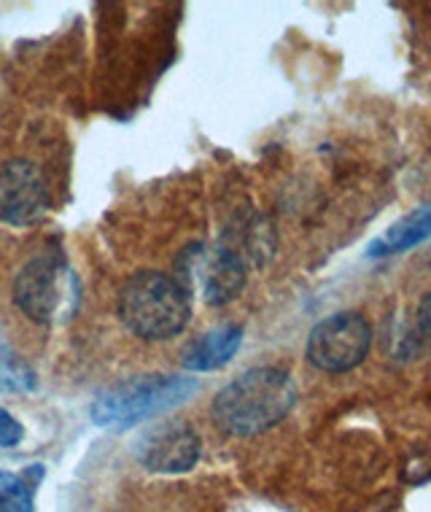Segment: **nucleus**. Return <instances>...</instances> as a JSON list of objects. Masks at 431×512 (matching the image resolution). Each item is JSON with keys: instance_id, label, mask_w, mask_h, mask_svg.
Returning <instances> with one entry per match:
<instances>
[{"instance_id": "1", "label": "nucleus", "mask_w": 431, "mask_h": 512, "mask_svg": "<svg viewBox=\"0 0 431 512\" xmlns=\"http://www.w3.org/2000/svg\"><path fill=\"white\" fill-rule=\"evenodd\" d=\"M297 380L281 367H254L227 383L213 399V421L221 432L254 437L275 424L297 405Z\"/></svg>"}, {"instance_id": "2", "label": "nucleus", "mask_w": 431, "mask_h": 512, "mask_svg": "<svg viewBox=\"0 0 431 512\" xmlns=\"http://www.w3.org/2000/svg\"><path fill=\"white\" fill-rule=\"evenodd\" d=\"M189 297L176 278L157 270L135 273L119 292V316L143 340H170L189 321Z\"/></svg>"}, {"instance_id": "3", "label": "nucleus", "mask_w": 431, "mask_h": 512, "mask_svg": "<svg viewBox=\"0 0 431 512\" xmlns=\"http://www.w3.org/2000/svg\"><path fill=\"white\" fill-rule=\"evenodd\" d=\"M14 302L36 324H60L79 308V278L60 254H38L14 283Z\"/></svg>"}, {"instance_id": "4", "label": "nucleus", "mask_w": 431, "mask_h": 512, "mask_svg": "<svg viewBox=\"0 0 431 512\" xmlns=\"http://www.w3.org/2000/svg\"><path fill=\"white\" fill-rule=\"evenodd\" d=\"M197 391L192 378L181 375H143V378L124 380L114 389L103 391L92 402V421L97 426H132L146 418L165 413Z\"/></svg>"}, {"instance_id": "5", "label": "nucleus", "mask_w": 431, "mask_h": 512, "mask_svg": "<svg viewBox=\"0 0 431 512\" xmlns=\"http://www.w3.org/2000/svg\"><path fill=\"white\" fill-rule=\"evenodd\" d=\"M246 278V262L227 243H192L176 259V281L186 297H200L213 308L235 300Z\"/></svg>"}, {"instance_id": "6", "label": "nucleus", "mask_w": 431, "mask_h": 512, "mask_svg": "<svg viewBox=\"0 0 431 512\" xmlns=\"http://www.w3.org/2000/svg\"><path fill=\"white\" fill-rule=\"evenodd\" d=\"M372 345V327L367 318L353 310L326 316L310 329L308 362L321 372H348L359 367Z\"/></svg>"}, {"instance_id": "7", "label": "nucleus", "mask_w": 431, "mask_h": 512, "mask_svg": "<svg viewBox=\"0 0 431 512\" xmlns=\"http://www.w3.org/2000/svg\"><path fill=\"white\" fill-rule=\"evenodd\" d=\"M49 211V184L30 159H9L0 165V221L30 227Z\"/></svg>"}, {"instance_id": "8", "label": "nucleus", "mask_w": 431, "mask_h": 512, "mask_svg": "<svg viewBox=\"0 0 431 512\" xmlns=\"http://www.w3.org/2000/svg\"><path fill=\"white\" fill-rule=\"evenodd\" d=\"M200 437L184 421H165L154 424L135 442V456L143 467L162 475L189 472L200 459Z\"/></svg>"}, {"instance_id": "9", "label": "nucleus", "mask_w": 431, "mask_h": 512, "mask_svg": "<svg viewBox=\"0 0 431 512\" xmlns=\"http://www.w3.org/2000/svg\"><path fill=\"white\" fill-rule=\"evenodd\" d=\"M243 343V327L238 324H221L203 335H197L184 348V367L189 372H213L238 354Z\"/></svg>"}, {"instance_id": "10", "label": "nucleus", "mask_w": 431, "mask_h": 512, "mask_svg": "<svg viewBox=\"0 0 431 512\" xmlns=\"http://www.w3.org/2000/svg\"><path fill=\"white\" fill-rule=\"evenodd\" d=\"M431 238V203L421 205L418 211L407 213L402 219L391 224L380 238H375L367 248V256H388L402 254L410 248L421 246L423 240Z\"/></svg>"}, {"instance_id": "11", "label": "nucleus", "mask_w": 431, "mask_h": 512, "mask_svg": "<svg viewBox=\"0 0 431 512\" xmlns=\"http://www.w3.org/2000/svg\"><path fill=\"white\" fill-rule=\"evenodd\" d=\"M36 389V375L30 372L17 354L9 348H0V391H33Z\"/></svg>"}, {"instance_id": "12", "label": "nucleus", "mask_w": 431, "mask_h": 512, "mask_svg": "<svg viewBox=\"0 0 431 512\" xmlns=\"http://www.w3.org/2000/svg\"><path fill=\"white\" fill-rule=\"evenodd\" d=\"M0 512H33V491L25 477L0 472Z\"/></svg>"}, {"instance_id": "13", "label": "nucleus", "mask_w": 431, "mask_h": 512, "mask_svg": "<svg viewBox=\"0 0 431 512\" xmlns=\"http://www.w3.org/2000/svg\"><path fill=\"white\" fill-rule=\"evenodd\" d=\"M25 437V429L19 424L17 418L11 413H6L0 407V448H17L19 442Z\"/></svg>"}, {"instance_id": "14", "label": "nucleus", "mask_w": 431, "mask_h": 512, "mask_svg": "<svg viewBox=\"0 0 431 512\" xmlns=\"http://www.w3.org/2000/svg\"><path fill=\"white\" fill-rule=\"evenodd\" d=\"M418 332L431 343V292L418 305Z\"/></svg>"}]
</instances>
